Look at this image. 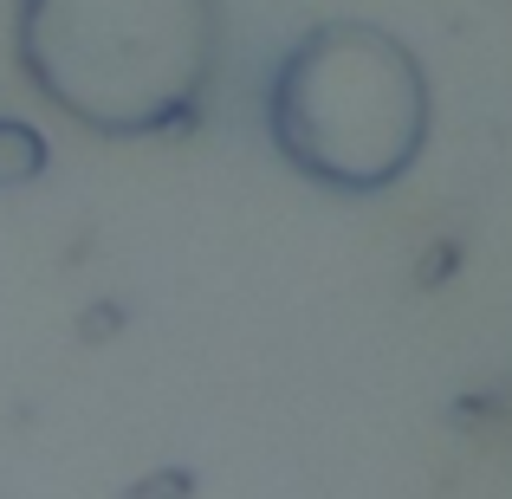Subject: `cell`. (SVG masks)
Here are the masks:
<instances>
[{
    "instance_id": "277c9868",
    "label": "cell",
    "mask_w": 512,
    "mask_h": 499,
    "mask_svg": "<svg viewBox=\"0 0 512 499\" xmlns=\"http://www.w3.org/2000/svg\"><path fill=\"white\" fill-rule=\"evenodd\" d=\"M188 493H195V474H188V467H163V474L137 480L124 499H188Z\"/></svg>"
},
{
    "instance_id": "6da1fadb",
    "label": "cell",
    "mask_w": 512,
    "mask_h": 499,
    "mask_svg": "<svg viewBox=\"0 0 512 499\" xmlns=\"http://www.w3.org/2000/svg\"><path fill=\"white\" fill-rule=\"evenodd\" d=\"M13 59L91 137H169L208 111L221 0H13Z\"/></svg>"
},
{
    "instance_id": "7a4b0ae2",
    "label": "cell",
    "mask_w": 512,
    "mask_h": 499,
    "mask_svg": "<svg viewBox=\"0 0 512 499\" xmlns=\"http://www.w3.org/2000/svg\"><path fill=\"white\" fill-rule=\"evenodd\" d=\"M266 137L312 188L383 195L422 163L428 72L396 33L370 20H325L286 46L266 78Z\"/></svg>"
},
{
    "instance_id": "3957f363",
    "label": "cell",
    "mask_w": 512,
    "mask_h": 499,
    "mask_svg": "<svg viewBox=\"0 0 512 499\" xmlns=\"http://www.w3.org/2000/svg\"><path fill=\"white\" fill-rule=\"evenodd\" d=\"M52 169V150L26 117H0V188H33Z\"/></svg>"
}]
</instances>
